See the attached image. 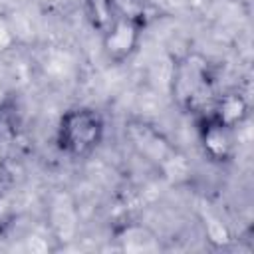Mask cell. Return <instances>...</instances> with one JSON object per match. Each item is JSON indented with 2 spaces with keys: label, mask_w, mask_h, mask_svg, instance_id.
<instances>
[{
  "label": "cell",
  "mask_w": 254,
  "mask_h": 254,
  "mask_svg": "<svg viewBox=\"0 0 254 254\" xmlns=\"http://www.w3.org/2000/svg\"><path fill=\"white\" fill-rule=\"evenodd\" d=\"M105 137L103 115L85 105L62 113L56 127V147L69 159H87L97 151Z\"/></svg>",
  "instance_id": "obj_1"
},
{
  "label": "cell",
  "mask_w": 254,
  "mask_h": 254,
  "mask_svg": "<svg viewBox=\"0 0 254 254\" xmlns=\"http://www.w3.org/2000/svg\"><path fill=\"white\" fill-rule=\"evenodd\" d=\"M173 97L185 109L192 113H206L214 101V77L210 64L192 54L185 56L173 71Z\"/></svg>",
  "instance_id": "obj_2"
},
{
  "label": "cell",
  "mask_w": 254,
  "mask_h": 254,
  "mask_svg": "<svg viewBox=\"0 0 254 254\" xmlns=\"http://www.w3.org/2000/svg\"><path fill=\"white\" fill-rule=\"evenodd\" d=\"M145 26H147V22H145L143 14L119 12L117 18L113 20V24L101 34V48H103L105 58L113 65H119V64H125L127 60H131L135 56V52L139 50Z\"/></svg>",
  "instance_id": "obj_3"
},
{
  "label": "cell",
  "mask_w": 254,
  "mask_h": 254,
  "mask_svg": "<svg viewBox=\"0 0 254 254\" xmlns=\"http://www.w3.org/2000/svg\"><path fill=\"white\" fill-rule=\"evenodd\" d=\"M236 129L224 125L214 115L200 113L198 115V141L204 155L212 163H228L236 151Z\"/></svg>",
  "instance_id": "obj_4"
},
{
  "label": "cell",
  "mask_w": 254,
  "mask_h": 254,
  "mask_svg": "<svg viewBox=\"0 0 254 254\" xmlns=\"http://www.w3.org/2000/svg\"><path fill=\"white\" fill-rule=\"evenodd\" d=\"M248 101L242 93L238 91H228L222 95H216L208 113L214 115L218 121H222L224 125L236 129L238 125H242L248 117Z\"/></svg>",
  "instance_id": "obj_5"
},
{
  "label": "cell",
  "mask_w": 254,
  "mask_h": 254,
  "mask_svg": "<svg viewBox=\"0 0 254 254\" xmlns=\"http://www.w3.org/2000/svg\"><path fill=\"white\" fill-rule=\"evenodd\" d=\"M83 12L89 26L101 36L117 18L119 8L115 0H83Z\"/></svg>",
  "instance_id": "obj_6"
},
{
  "label": "cell",
  "mask_w": 254,
  "mask_h": 254,
  "mask_svg": "<svg viewBox=\"0 0 254 254\" xmlns=\"http://www.w3.org/2000/svg\"><path fill=\"white\" fill-rule=\"evenodd\" d=\"M20 131V113L12 101L0 103V145L12 141Z\"/></svg>",
  "instance_id": "obj_7"
}]
</instances>
